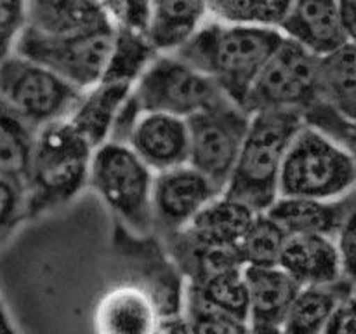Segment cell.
Masks as SVG:
<instances>
[{"label":"cell","instance_id":"obj_3","mask_svg":"<svg viewBox=\"0 0 356 334\" xmlns=\"http://www.w3.org/2000/svg\"><path fill=\"white\" fill-rule=\"evenodd\" d=\"M301 115L294 110H259L250 113L232 176L222 193L254 212H264L278 197V176Z\"/></svg>","mask_w":356,"mask_h":334},{"label":"cell","instance_id":"obj_2","mask_svg":"<svg viewBox=\"0 0 356 334\" xmlns=\"http://www.w3.org/2000/svg\"><path fill=\"white\" fill-rule=\"evenodd\" d=\"M92 150L68 118L51 122L35 131L24 181L26 218L66 204L87 186Z\"/></svg>","mask_w":356,"mask_h":334},{"label":"cell","instance_id":"obj_9","mask_svg":"<svg viewBox=\"0 0 356 334\" xmlns=\"http://www.w3.org/2000/svg\"><path fill=\"white\" fill-rule=\"evenodd\" d=\"M113 33L115 26H110L75 37L47 38L23 30L14 52L45 66L76 89L86 90L103 77Z\"/></svg>","mask_w":356,"mask_h":334},{"label":"cell","instance_id":"obj_16","mask_svg":"<svg viewBox=\"0 0 356 334\" xmlns=\"http://www.w3.org/2000/svg\"><path fill=\"white\" fill-rule=\"evenodd\" d=\"M115 26L99 0H26L24 30L47 38L92 33Z\"/></svg>","mask_w":356,"mask_h":334},{"label":"cell","instance_id":"obj_37","mask_svg":"<svg viewBox=\"0 0 356 334\" xmlns=\"http://www.w3.org/2000/svg\"><path fill=\"white\" fill-rule=\"evenodd\" d=\"M0 334H17L16 327L13 326L9 319V313H7L6 306L0 301Z\"/></svg>","mask_w":356,"mask_h":334},{"label":"cell","instance_id":"obj_21","mask_svg":"<svg viewBox=\"0 0 356 334\" xmlns=\"http://www.w3.org/2000/svg\"><path fill=\"white\" fill-rule=\"evenodd\" d=\"M355 298V280L343 277L330 284L302 285L289 306L282 329L285 334H320L330 317Z\"/></svg>","mask_w":356,"mask_h":334},{"label":"cell","instance_id":"obj_10","mask_svg":"<svg viewBox=\"0 0 356 334\" xmlns=\"http://www.w3.org/2000/svg\"><path fill=\"white\" fill-rule=\"evenodd\" d=\"M318 56L302 45L282 38L254 80L243 108L301 111L312 101Z\"/></svg>","mask_w":356,"mask_h":334},{"label":"cell","instance_id":"obj_33","mask_svg":"<svg viewBox=\"0 0 356 334\" xmlns=\"http://www.w3.org/2000/svg\"><path fill=\"white\" fill-rule=\"evenodd\" d=\"M337 254H339L341 267H343L344 277L355 280V216H351L346 223L339 228L334 237Z\"/></svg>","mask_w":356,"mask_h":334},{"label":"cell","instance_id":"obj_38","mask_svg":"<svg viewBox=\"0 0 356 334\" xmlns=\"http://www.w3.org/2000/svg\"><path fill=\"white\" fill-rule=\"evenodd\" d=\"M250 334H285L282 326H250Z\"/></svg>","mask_w":356,"mask_h":334},{"label":"cell","instance_id":"obj_35","mask_svg":"<svg viewBox=\"0 0 356 334\" xmlns=\"http://www.w3.org/2000/svg\"><path fill=\"white\" fill-rule=\"evenodd\" d=\"M337 9L344 28L351 37H355V0H337Z\"/></svg>","mask_w":356,"mask_h":334},{"label":"cell","instance_id":"obj_11","mask_svg":"<svg viewBox=\"0 0 356 334\" xmlns=\"http://www.w3.org/2000/svg\"><path fill=\"white\" fill-rule=\"evenodd\" d=\"M256 214L242 202L219 193L183 230L162 237V244L174 264L202 250L236 249Z\"/></svg>","mask_w":356,"mask_h":334},{"label":"cell","instance_id":"obj_7","mask_svg":"<svg viewBox=\"0 0 356 334\" xmlns=\"http://www.w3.org/2000/svg\"><path fill=\"white\" fill-rule=\"evenodd\" d=\"M131 94L141 111H160L184 120L226 97L209 77L172 51L159 52L152 59Z\"/></svg>","mask_w":356,"mask_h":334},{"label":"cell","instance_id":"obj_29","mask_svg":"<svg viewBox=\"0 0 356 334\" xmlns=\"http://www.w3.org/2000/svg\"><path fill=\"white\" fill-rule=\"evenodd\" d=\"M183 319L190 334H250L247 320L214 308L184 284Z\"/></svg>","mask_w":356,"mask_h":334},{"label":"cell","instance_id":"obj_31","mask_svg":"<svg viewBox=\"0 0 356 334\" xmlns=\"http://www.w3.org/2000/svg\"><path fill=\"white\" fill-rule=\"evenodd\" d=\"M23 218H26L23 186L0 176V244L13 233Z\"/></svg>","mask_w":356,"mask_h":334},{"label":"cell","instance_id":"obj_15","mask_svg":"<svg viewBox=\"0 0 356 334\" xmlns=\"http://www.w3.org/2000/svg\"><path fill=\"white\" fill-rule=\"evenodd\" d=\"M188 124L184 118L160 111H143L125 145L153 170L188 162Z\"/></svg>","mask_w":356,"mask_h":334},{"label":"cell","instance_id":"obj_4","mask_svg":"<svg viewBox=\"0 0 356 334\" xmlns=\"http://www.w3.org/2000/svg\"><path fill=\"white\" fill-rule=\"evenodd\" d=\"M355 152L301 125L292 138L278 176V197L336 200L355 193Z\"/></svg>","mask_w":356,"mask_h":334},{"label":"cell","instance_id":"obj_24","mask_svg":"<svg viewBox=\"0 0 356 334\" xmlns=\"http://www.w3.org/2000/svg\"><path fill=\"white\" fill-rule=\"evenodd\" d=\"M184 284L214 308L249 322V299L243 278V264L219 268Z\"/></svg>","mask_w":356,"mask_h":334},{"label":"cell","instance_id":"obj_13","mask_svg":"<svg viewBox=\"0 0 356 334\" xmlns=\"http://www.w3.org/2000/svg\"><path fill=\"white\" fill-rule=\"evenodd\" d=\"M278 30L285 38L316 56L355 42L344 28L337 0H291Z\"/></svg>","mask_w":356,"mask_h":334},{"label":"cell","instance_id":"obj_34","mask_svg":"<svg viewBox=\"0 0 356 334\" xmlns=\"http://www.w3.org/2000/svg\"><path fill=\"white\" fill-rule=\"evenodd\" d=\"M356 317H355V298L344 301L334 312L327 326L320 334H356Z\"/></svg>","mask_w":356,"mask_h":334},{"label":"cell","instance_id":"obj_30","mask_svg":"<svg viewBox=\"0 0 356 334\" xmlns=\"http://www.w3.org/2000/svg\"><path fill=\"white\" fill-rule=\"evenodd\" d=\"M26 24V0H0V61L14 52Z\"/></svg>","mask_w":356,"mask_h":334},{"label":"cell","instance_id":"obj_5","mask_svg":"<svg viewBox=\"0 0 356 334\" xmlns=\"http://www.w3.org/2000/svg\"><path fill=\"white\" fill-rule=\"evenodd\" d=\"M153 170L124 143L104 141L92 150L87 186L131 233L148 237Z\"/></svg>","mask_w":356,"mask_h":334},{"label":"cell","instance_id":"obj_22","mask_svg":"<svg viewBox=\"0 0 356 334\" xmlns=\"http://www.w3.org/2000/svg\"><path fill=\"white\" fill-rule=\"evenodd\" d=\"M131 90V84L101 79L92 87L82 90L68 120L96 148L108 139L115 117Z\"/></svg>","mask_w":356,"mask_h":334},{"label":"cell","instance_id":"obj_17","mask_svg":"<svg viewBox=\"0 0 356 334\" xmlns=\"http://www.w3.org/2000/svg\"><path fill=\"white\" fill-rule=\"evenodd\" d=\"M268 216L291 233H316L336 237L341 226L355 216V193L336 200L306 197H277L266 209Z\"/></svg>","mask_w":356,"mask_h":334},{"label":"cell","instance_id":"obj_26","mask_svg":"<svg viewBox=\"0 0 356 334\" xmlns=\"http://www.w3.org/2000/svg\"><path fill=\"white\" fill-rule=\"evenodd\" d=\"M35 129L0 103V176L24 190L33 150Z\"/></svg>","mask_w":356,"mask_h":334},{"label":"cell","instance_id":"obj_8","mask_svg":"<svg viewBox=\"0 0 356 334\" xmlns=\"http://www.w3.org/2000/svg\"><path fill=\"white\" fill-rule=\"evenodd\" d=\"M249 120L250 111L228 97L186 118L188 164L207 176L221 193L232 176Z\"/></svg>","mask_w":356,"mask_h":334},{"label":"cell","instance_id":"obj_28","mask_svg":"<svg viewBox=\"0 0 356 334\" xmlns=\"http://www.w3.org/2000/svg\"><path fill=\"white\" fill-rule=\"evenodd\" d=\"M291 0H204L207 17L226 23L278 28Z\"/></svg>","mask_w":356,"mask_h":334},{"label":"cell","instance_id":"obj_14","mask_svg":"<svg viewBox=\"0 0 356 334\" xmlns=\"http://www.w3.org/2000/svg\"><path fill=\"white\" fill-rule=\"evenodd\" d=\"M163 322L152 296L129 280L108 289L94 310L96 334H160Z\"/></svg>","mask_w":356,"mask_h":334},{"label":"cell","instance_id":"obj_36","mask_svg":"<svg viewBox=\"0 0 356 334\" xmlns=\"http://www.w3.org/2000/svg\"><path fill=\"white\" fill-rule=\"evenodd\" d=\"M160 334H190L188 333V327L184 324L183 315L177 317V319H169L163 322Z\"/></svg>","mask_w":356,"mask_h":334},{"label":"cell","instance_id":"obj_6","mask_svg":"<svg viewBox=\"0 0 356 334\" xmlns=\"http://www.w3.org/2000/svg\"><path fill=\"white\" fill-rule=\"evenodd\" d=\"M80 94L54 72L16 52L0 61V103L35 131L68 118Z\"/></svg>","mask_w":356,"mask_h":334},{"label":"cell","instance_id":"obj_12","mask_svg":"<svg viewBox=\"0 0 356 334\" xmlns=\"http://www.w3.org/2000/svg\"><path fill=\"white\" fill-rule=\"evenodd\" d=\"M221 191L190 164L153 174L152 225L160 237L183 230Z\"/></svg>","mask_w":356,"mask_h":334},{"label":"cell","instance_id":"obj_18","mask_svg":"<svg viewBox=\"0 0 356 334\" xmlns=\"http://www.w3.org/2000/svg\"><path fill=\"white\" fill-rule=\"evenodd\" d=\"M278 267L299 285L330 284L344 277L334 237L291 233L285 237Z\"/></svg>","mask_w":356,"mask_h":334},{"label":"cell","instance_id":"obj_27","mask_svg":"<svg viewBox=\"0 0 356 334\" xmlns=\"http://www.w3.org/2000/svg\"><path fill=\"white\" fill-rule=\"evenodd\" d=\"M287 233L266 212H257L236 246L243 267H271L278 263Z\"/></svg>","mask_w":356,"mask_h":334},{"label":"cell","instance_id":"obj_20","mask_svg":"<svg viewBox=\"0 0 356 334\" xmlns=\"http://www.w3.org/2000/svg\"><path fill=\"white\" fill-rule=\"evenodd\" d=\"M312 101L356 120V47L346 42L318 56Z\"/></svg>","mask_w":356,"mask_h":334},{"label":"cell","instance_id":"obj_25","mask_svg":"<svg viewBox=\"0 0 356 334\" xmlns=\"http://www.w3.org/2000/svg\"><path fill=\"white\" fill-rule=\"evenodd\" d=\"M156 54L159 51L153 47L146 33L115 26L110 56H108L106 68L101 79L134 86L136 80Z\"/></svg>","mask_w":356,"mask_h":334},{"label":"cell","instance_id":"obj_23","mask_svg":"<svg viewBox=\"0 0 356 334\" xmlns=\"http://www.w3.org/2000/svg\"><path fill=\"white\" fill-rule=\"evenodd\" d=\"M205 19L204 0H149L146 37L159 52L174 51Z\"/></svg>","mask_w":356,"mask_h":334},{"label":"cell","instance_id":"obj_19","mask_svg":"<svg viewBox=\"0 0 356 334\" xmlns=\"http://www.w3.org/2000/svg\"><path fill=\"white\" fill-rule=\"evenodd\" d=\"M250 326H282L301 285L278 264L243 267Z\"/></svg>","mask_w":356,"mask_h":334},{"label":"cell","instance_id":"obj_32","mask_svg":"<svg viewBox=\"0 0 356 334\" xmlns=\"http://www.w3.org/2000/svg\"><path fill=\"white\" fill-rule=\"evenodd\" d=\"M115 26L146 33L149 0H99Z\"/></svg>","mask_w":356,"mask_h":334},{"label":"cell","instance_id":"obj_1","mask_svg":"<svg viewBox=\"0 0 356 334\" xmlns=\"http://www.w3.org/2000/svg\"><path fill=\"white\" fill-rule=\"evenodd\" d=\"M282 38L273 26L207 17L172 52L209 77L228 100L243 106L254 80Z\"/></svg>","mask_w":356,"mask_h":334}]
</instances>
